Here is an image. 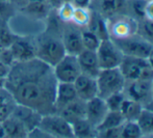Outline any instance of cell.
Here are the masks:
<instances>
[{"mask_svg":"<svg viewBox=\"0 0 153 138\" xmlns=\"http://www.w3.org/2000/svg\"><path fill=\"white\" fill-rule=\"evenodd\" d=\"M57 80L51 66L33 58L13 63L3 87L19 105L45 115L55 113L54 99Z\"/></svg>","mask_w":153,"mask_h":138,"instance_id":"obj_1","label":"cell"},{"mask_svg":"<svg viewBox=\"0 0 153 138\" xmlns=\"http://www.w3.org/2000/svg\"><path fill=\"white\" fill-rule=\"evenodd\" d=\"M62 23L52 10L45 21L43 31L34 36L36 58L51 66H54L66 55L61 35Z\"/></svg>","mask_w":153,"mask_h":138,"instance_id":"obj_2","label":"cell"},{"mask_svg":"<svg viewBox=\"0 0 153 138\" xmlns=\"http://www.w3.org/2000/svg\"><path fill=\"white\" fill-rule=\"evenodd\" d=\"M96 82L97 88H98V96L102 99H106L111 94L123 92L126 80L120 69L115 68L100 70L96 77Z\"/></svg>","mask_w":153,"mask_h":138,"instance_id":"obj_3","label":"cell"},{"mask_svg":"<svg viewBox=\"0 0 153 138\" xmlns=\"http://www.w3.org/2000/svg\"><path fill=\"white\" fill-rule=\"evenodd\" d=\"M119 69L126 81L153 79V68L145 58L124 56Z\"/></svg>","mask_w":153,"mask_h":138,"instance_id":"obj_4","label":"cell"},{"mask_svg":"<svg viewBox=\"0 0 153 138\" xmlns=\"http://www.w3.org/2000/svg\"><path fill=\"white\" fill-rule=\"evenodd\" d=\"M38 128L52 138H74L72 125L59 113L42 115Z\"/></svg>","mask_w":153,"mask_h":138,"instance_id":"obj_5","label":"cell"},{"mask_svg":"<svg viewBox=\"0 0 153 138\" xmlns=\"http://www.w3.org/2000/svg\"><path fill=\"white\" fill-rule=\"evenodd\" d=\"M96 54L101 70L119 68L124 57L122 51L111 38L101 41Z\"/></svg>","mask_w":153,"mask_h":138,"instance_id":"obj_6","label":"cell"},{"mask_svg":"<svg viewBox=\"0 0 153 138\" xmlns=\"http://www.w3.org/2000/svg\"><path fill=\"white\" fill-rule=\"evenodd\" d=\"M137 21L126 14H120L107 19L108 35L111 40H121L137 34Z\"/></svg>","mask_w":153,"mask_h":138,"instance_id":"obj_7","label":"cell"},{"mask_svg":"<svg viewBox=\"0 0 153 138\" xmlns=\"http://www.w3.org/2000/svg\"><path fill=\"white\" fill-rule=\"evenodd\" d=\"M116 43L119 49L122 51L124 56L130 57L145 58L147 59L150 52L153 49V46L146 42L137 34H133L128 38H121V40H113Z\"/></svg>","mask_w":153,"mask_h":138,"instance_id":"obj_8","label":"cell"},{"mask_svg":"<svg viewBox=\"0 0 153 138\" xmlns=\"http://www.w3.org/2000/svg\"><path fill=\"white\" fill-rule=\"evenodd\" d=\"M123 92L127 99L135 101L142 104L144 107L153 99L152 80H137L126 81Z\"/></svg>","mask_w":153,"mask_h":138,"instance_id":"obj_9","label":"cell"},{"mask_svg":"<svg viewBox=\"0 0 153 138\" xmlns=\"http://www.w3.org/2000/svg\"><path fill=\"white\" fill-rule=\"evenodd\" d=\"M52 69L57 82L73 83L81 74L77 56L75 55L66 54Z\"/></svg>","mask_w":153,"mask_h":138,"instance_id":"obj_10","label":"cell"},{"mask_svg":"<svg viewBox=\"0 0 153 138\" xmlns=\"http://www.w3.org/2000/svg\"><path fill=\"white\" fill-rule=\"evenodd\" d=\"M81 29L73 23H62L61 35L66 54L77 56L83 50Z\"/></svg>","mask_w":153,"mask_h":138,"instance_id":"obj_11","label":"cell"},{"mask_svg":"<svg viewBox=\"0 0 153 138\" xmlns=\"http://www.w3.org/2000/svg\"><path fill=\"white\" fill-rule=\"evenodd\" d=\"M16 61H27L36 58V49L34 36L19 35L15 38L14 42L8 47Z\"/></svg>","mask_w":153,"mask_h":138,"instance_id":"obj_12","label":"cell"},{"mask_svg":"<svg viewBox=\"0 0 153 138\" xmlns=\"http://www.w3.org/2000/svg\"><path fill=\"white\" fill-rule=\"evenodd\" d=\"M126 6L127 0H91L89 7L107 20L117 15L125 14Z\"/></svg>","mask_w":153,"mask_h":138,"instance_id":"obj_13","label":"cell"},{"mask_svg":"<svg viewBox=\"0 0 153 138\" xmlns=\"http://www.w3.org/2000/svg\"><path fill=\"white\" fill-rule=\"evenodd\" d=\"M108 111L105 100L99 96L85 102V120L91 123L94 127H96V129L101 124Z\"/></svg>","mask_w":153,"mask_h":138,"instance_id":"obj_14","label":"cell"},{"mask_svg":"<svg viewBox=\"0 0 153 138\" xmlns=\"http://www.w3.org/2000/svg\"><path fill=\"white\" fill-rule=\"evenodd\" d=\"M77 94V98L81 101L91 100L98 96V88H97L96 78L88 76L85 74H80L78 78L73 82Z\"/></svg>","mask_w":153,"mask_h":138,"instance_id":"obj_15","label":"cell"},{"mask_svg":"<svg viewBox=\"0 0 153 138\" xmlns=\"http://www.w3.org/2000/svg\"><path fill=\"white\" fill-rule=\"evenodd\" d=\"M12 116L20 120L28 132L31 131L32 129L38 128L39 123L42 118V114H40L38 111L19 104H17L14 108Z\"/></svg>","mask_w":153,"mask_h":138,"instance_id":"obj_16","label":"cell"},{"mask_svg":"<svg viewBox=\"0 0 153 138\" xmlns=\"http://www.w3.org/2000/svg\"><path fill=\"white\" fill-rule=\"evenodd\" d=\"M77 60H78L81 74L96 78L101 69L99 66L98 58H97V54L95 51L85 50L83 49L77 55Z\"/></svg>","mask_w":153,"mask_h":138,"instance_id":"obj_17","label":"cell"},{"mask_svg":"<svg viewBox=\"0 0 153 138\" xmlns=\"http://www.w3.org/2000/svg\"><path fill=\"white\" fill-rule=\"evenodd\" d=\"M77 94L73 83L57 82L56 92L54 99V109L55 112L61 110L65 106L77 100Z\"/></svg>","mask_w":153,"mask_h":138,"instance_id":"obj_18","label":"cell"},{"mask_svg":"<svg viewBox=\"0 0 153 138\" xmlns=\"http://www.w3.org/2000/svg\"><path fill=\"white\" fill-rule=\"evenodd\" d=\"M52 12V7L48 2H27L18 13L24 14L25 16L33 19V20L46 21L49 14Z\"/></svg>","mask_w":153,"mask_h":138,"instance_id":"obj_19","label":"cell"},{"mask_svg":"<svg viewBox=\"0 0 153 138\" xmlns=\"http://www.w3.org/2000/svg\"><path fill=\"white\" fill-rule=\"evenodd\" d=\"M55 113H59L72 125L77 120L85 118V102L77 99Z\"/></svg>","mask_w":153,"mask_h":138,"instance_id":"obj_20","label":"cell"},{"mask_svg":"<svg viewBox=\"0 0 153 138\" xmlns=\"http://www.w3.org/2000/svg\"><path fill=\"white\" fill-rule=\"evenodd\" d=\"M85 28L94 32L101 41L109 38L108 29H107V20L93 10H91V19Z\"/></svg>","mask_w":153,"mask_h":138,"instance_id":"obj_21","label":"cell"},{"mask_svg":"<svg viewBox=\"0 0 153 138\" xmlns=\"http://www.w3.org/2000/svg\"><path fill=\"white\" fill-rule=\"evenodd\" d=\"M143 110L144 106L142 104L126 99L120 109V112L122 113L125 122H137Z\"/></svg>","mask_w":153,"mask_h":138,"instance_id":"obj_22","label":"cell"},{"mask_svg":"<svg viewBox=\"0 0 153 138\" xmlns=\"http://www.w3.org/2000/svg\"><path fill=\"white\" fill-rule=\"evenodd\" d=\"M17 103L4 87H0V123L8 118L13 113Z\"/></svg>","mask_w":153,"mask_h":138,"instance_id":"obj_23","label":"cell"},{"mask_svg":"<svg viewBox=\"0 0 153 138\" xmlns=\"http://www.w3.org/2000/svg\"><path fill=\"white\" fill-rule=\"evenodd\" d=\"M74 138H94L96 137L97 129L85 118L79 120L72 124Z\"/></svg>","mask_w":153,"mask_h":138,"instance_id":"obj_24","label":"cell"},{"mask_svg":"<svg viewBox=\"0 0 153 138\" xmlns=\"http://www.w3.org/2000/svg\"><path fill=\"white\" fill-rule=\"evenodd\" d=\"M147 1L145 0H127L126 13L129 17L140 22L145 19V8Z\"/></svg>","mask_w":153,"mask_h":138,"instance_id":"obj_25","label":"cell"},{"mask_svg":"<svg viewBox=\"0 0 153 138\" xmlns=\"http://www.w3.org/2000/svg\"><path fill=\"white\" fill-rule=\"evenodd\" d=\"M125 123L122 113L120 111H108L101 124L97 127V130H103V129H111L121 127Z\"/></svg>","mask_w":153,"mask_h":138,"instance_id":"obj_26","label":"cell"},{"mask_svg":"<svg viewBox=\"0 0 153 138\" xmlns=\"http://www.w3.org/2000/svg\"><path fill=\"white\" fill-rule=\"evenodd\" d=\"M81 40H82V46L85 50L95 51V52L101 43L100 38L88 28L81 29Z\"/></svg>","mask_w":153,"mask_h":138,"instance_id":"obj_27","label":"cell"},{"mask_svg":"<svg viewBox=\"0 0 153 138\" xmlns=\"http://www.w3.org/2000/svg\"><path fill=\"white\" fill-rule=\"evenodd\" d=\"M91 19V10L90 7H75L71 23L80 28L88 26Z\"/></svg>","mask_w":153,"mask_h":138,"instance_id":"obj_28","label":"cell"},{"mask_svg":"<svg viewBox=\"0 0 153 138\" xmlns=\"http://www.w3.org/2000/svg\"><path fill=\"white\" fill-rule=\"evenodd\" d=\"M137 34L153 46V21L143 19L137 23Z\"/></svg>","mask_w":153,"mask_h":138,"instance_id":"obj_29","label":"cell"},{"mask_svg":"<svg viewBox=\"0 0 153 138\" xmlns=\"http://www.w3.org/2000/svg\"><path fill=\"white\" fill-rule=\"evenodd\" d=\"M143 131L137 122H125L122 125L120 138H141Z\"/></svg>","mask_w":153,"mask_h":138,"instance_id":"obj_30","label":"cell"},{"mask_svg":"<svg viewBox=\"0 0 153 138\" xmlns=\"http://www.w3.org/2000/svg\"><path fill=\"white\" fill-rule=\"evenodd\" d=\"M75 10V5L71 1H64L56 10H54L57 18L62 21V23L71 22L73 17V13Z\"/></svg>","mask_w":153,"mask_h":138,"instance_id":"obj_31","label":"cell"},{"mask_svg":"<svg viewBox=\"0 0 153 138\" xmlns=\"http://www.w3.org/2000/svg\"><path fill=\"white\" fill-rule=\"evenodd\" d=\"M137 124L143 131V134L153 133V112L144 107V110L137 120Z\"/></svg>","mask_w":153,"mask_h":138,"instance_id":"obj_32","label":"cell"},{"mask_svg":"<svg viewBox=\"0 0 153 138\" xmlns=\"http://www.w3.org/2000/svg\"><path fill=\"white\" fill-rule=\"evenodd\" d=\"M127 98L124 92H116V94H111V96L107 97L104 100L109 111H120L123 103H124V101Z\"/></svg>","mask_w":153,"mask_h":138,"instance_id":"obj_33","label":"cell"},{"mask_svg":"<svg viewBox=\"0 0 153 138\" xmlns=\"http://www.w3.org/2000/svg\"><path fill=\"white\" fill-rule=\"evenodd\" d=\"M121 127L111 129H103V130H97V138H120L121 135Z\"/></svg>","mask_w":153,"mask_h":138,"instance_id":"obj_34","label":"cell"},{"mask_svg":"<svg viewBox=\"0 0 153 138\" xmlns=\"http://www.w3.org/2000/svg\"><path fill=\"white\" fill-rule=\"evenodd\" d=\"M26 138H52V137L47 134V133L43 132L41 129L34 128V129H32L31 131H29Z\"/></svg>","mask_w":153,"mask_h":138,"instance_id":"obj_35","label":"cell"},{"mask_svg":"<svg viewBox=\"0 0 153 138\" xmlns=\"http://www.w3.org/2000/svg\"><path fill=\"white\" fill-rule=\"evenodd\" d=\"M145 18L153 21V0H149L146 3L145 8Z\"/></svg>","mask_w":153,"mask_h":138,"instance_id":"obj_36","label":"cell"},{"mask_svg":"<svg viewBox=\"0 0 153 138\" xmlns=\"http://www.w3.org/2000/svg\"><path fill=\"white\" fill-rule=\"evenodd\" d=\"M75 7H89L91 0H71Z\"/></svg>","mask_w":153,"mask_h":138,"instance_id":"obj_37","label":"cell"},{"mask_svg":"<svg viewBox=\"0 0 153 138\" xmlns=\"http://www.w3.org/2000/svg\"><path fill=\"white\" fill-rule=\"evenodd\" d=\"M10 2L15 6V8H16L17 12H18L20 8H22L23 6L28 2V0H10Z\"/></svg>","mask_w":153,"mask_h":138,"instance_id":"obj_38","label":"cell"},{"mask_svg":"<svg viewBox=\"0 0 153 138\" xmlns=\"http://www.w3.org/2000/svg\"><path fill=\"white\" fill-rule=\"evenodd\" d=\"M65 0H47V2L49 3V5L52 7V10H56L59 5L64 2Z\"/></svg>","mask_w":153,"mask_h":138,"instance_id":"obj_39","label":"cell"},{"mask_svg":"<svg viewBox=\"0 0 153 138\" xmlns=\"http://www.w3.org/2000/svg\"><path fill=\"white\" fill-rule=\"evenodd\" d=\"M147 60H148V62H149V63H150V66H151L152 68H153V49L151 50V52H150L149 56H148Z\"/></svg>","mask_w":153,"mask_h":138,"instance_id":"obj_40","label":"cell"},{"mask_svg":"<svg viewBox=\"0 0 153 138\" xmlns=\"http://www.w3.org/2000/svg\"><path fill=\"white\" fill-rule=\"evenodd\" d=\"M145 108L146 109H149L150 111H152L153 112V99L151 101H150L149 103H148L147 105H145Z\"/></svg>","mask_w":153,"mask_h":138,"instance_id":"obj_41","label":"cell"},{"mask_svg":"<svg viewBox=\"0 0 153 138\" xmlns=\"http://www.w3.org/2000/svg\"><path fill=\"white\" fill-rule=\"evenodd\" d=\"M141 138H153V133H148V134H143Z\"/></svg>","mask_w":153,"mask_h":138,"instance_id":"obj_42","label":"cell"},{"mask_svg":"<svg viewBox=\"0 0 153 138\" xmlns=\"http://www.w3.org/2000/svg\"><path fill=\"white\" fill-rule=\"evenodd\" d=\"M28 2H47V0H28Z\"/></svg>","mask_w":153,"mask_h":138,"instance_id":"obj_43","label":"cell"},{"mask_svg":"<svg viewBox=\"0 0 153 138\" xmlns=\"http://www.w3.org/2000/svg\"><path fill=\"white\" fill-rule=\"evenodd\" d=\"M152 92H153V79H152Z\"/></svg>","mask_w":153,"mask_h":138,"instance_id":"obj_44","label":"cell"},{"mask_svg":"<svg viewBox=\"0 0 153 138\" xmlns=\"http://www.w3.org/2000/svg\"><path fill=\"white\" fill-rule=\"evenodd\" d=\"M0 1H10V0H0Z\"/></svg>","mask_w":153,"mask_h":138,"instance_id":"obj_45","label":"cell"},{"mask_svg":"<svg viewBox=\"0 0 153 138\" xmlns=\"http://www.w3.org/2000/svg\"><path fill=\"white\" fill-rule=\"evenodd\" d=\"M145 1H149V0H145Z\"/></svg>","mask_w":153,"mask_h":138,"instance_id":"obj_46","label":"cell"},{"mask_svg":"<svg viewBox=\"0 0 153 138\" xmlns=\"http://www.w3.org/2000/svg\"><path fill=\"white\" fill-rule=\"evenodd\" d=\"M94 138H97V137H94Z\"/></svg>","mask_w":153,"mask_h":138,"instance_id":"obj_47","label":"cell"}]
</instances>
